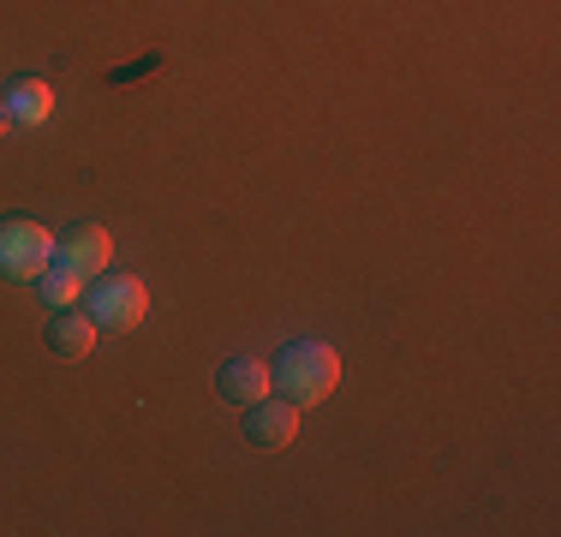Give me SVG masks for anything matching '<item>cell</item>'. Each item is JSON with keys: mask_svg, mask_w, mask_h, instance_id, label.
Returning <instances> with one entry per match:
<instances>
[{"mask_svg": "<svg viewBox=\"0 0 561 537\" xmlns=\"http://www.w3.org/2000/svg\"><path fill=\"white\" fill-rule=\"evenodd\" d=\"M270 382L280 400H293V407H317V400L335 395L341 382V353L329 341H287L280 346V358L270 365Z\"/></svg>", "mask_w": 561, "mask_h": 537, "instance_id": "obj_1", "label": "cell"}, {"mask_svg": "<svg viewBox=\"0 0 561 537\" xmlns=\"http://www.w3.org/2000/svg\"><path fill=\"white\" fill-rule=\"evenodd\" d=\"M84 311L102 334H126L138 329L144 311H150V287L138 275H119V268H102L96 281H84Z\"/></svg>", "mask_w": 561, "mask_h": 537, "instance_id": "obj_2", "label": "cell"}, {"mask_svg": "<svg viewBox=\"0 0 561 537\" xmlns=\"http://www.w3.org/2000/svg\"><path fill=\"white\" fill-rule=\"evenodd\" d=\"M48 263H55V233L31 215H0V275L36 281Z\"/></svg>", "mask_w": 561, "mask_h": 537, "instance_id": "obj_3", "label": "cell"}, {"mask_svg": "<svg viewBox=\"0 0 561 537\" xmlns=\"http://www.w3.org/2000/svg\"><path fill=\"white\" fill-rule=\"evenodd\" d=\"M55 263H66L72 275H84V281H96L102 268L114 263V239H108V227L78 221V227H66V233H55Z\"/></svg>", "mask_w": 561, "mask_h": 537, "instance_id": "obj_4", "label": "cell"}, {"mask_svg": "<svg viewBox=\"0 0 561 537\" xmlns=\"http://www.w3.org/2000/svg\"><path fill=\"white\" fill-rule=\"evenodd\" d=\"M293 436H299V407H293V400L263 395L257 407H245V442L251 448H287Z\"/></svg>", "mask_w": 561, "mask_h": 537, "instance_id": "obj_5", "label": "cell"}, {"mask_svg": "<svg viewBox=\"0 0 561 537\" xmlns=\"http://www.w3.org/2000/svg\"><path fill=\"white\" fill-rule=\"evenodd\" d=\"M216 395L227 400V407H257L263 395H275V382H270V365L263 358H227V365L216 370Z\"/></svg>", "mask_w": 561, "mask_h": 537, "instance_id": "obj_6", "label": "cell"}, {"mask_svg": "<svg viewBox=\"0 0 561 537\" xmlns=\"http://www.w3.org/2000/svg\"><path fill=\"white\" fill-rule=\"evenodd\" d=\"M48 353L55 358H84V353H96V322H90V311H72V305H66V311H55L48 317Z\"/></svg>", "mask_w": 561, "mask_h": 537, "instance_id": "obj_7", "label": "cell"}, {"mask_svg": "<svg viewBox=\"0 0 561 537\" xmlns=\"http://www.w3.org/2000/svg\"><path fill=\"white\" fill-rule=\"evenodd\" d=\"M0 102H7L12 126H43V119L55 114V90H48L43 78H12V84L0 90Z\"/></svg>", "mask_w": 561, "mask_h": 537, "instance_id": "obj_8", "label": "cell"}, {"mask_svg": "<svg viewBox=\"0 0 561 537\" xmlns=\"http://www.w3.org/2000/svg\"><path fill=\"white\" fill-rule=\"evenodd\" d=\"M36 293H43V305H48V311H66V305H78V299H84V275H72L66 263H48L43 275H36Z\"/></svg>", "mask_w": 561, "mask_h": 537, "instance_id": "obj_9", "label": "cell"}, {"mask_svg": "<svg viewBox=\"0 0 561 537\" xmlns=\"http://www.w3.org/2000/svg\"><path fill=\"white\" fill-rule=\"evenodd\" d=\"M12 126V114H7V102H0V132H7Z\"/></svg>", "mask_w": 561, "mask_h": 537, "instance_id": "obj_10", "label": "cell"}]
</instances>
